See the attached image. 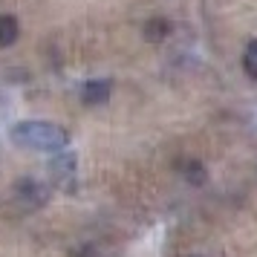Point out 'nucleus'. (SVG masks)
Returning a JSON list of instances; mask_svg holds the SVG:
<instances>
[{"mask_svg":"<svg viewBox=\"0 0 257 257\" xmlns=\"http://www.w3.org/2000/svg\"><path fill=\"white\" fill-rule=\"evenodd\" d=\"M168 32H171L168 21H148L145 24V41H151V44H162Z\"/></svg>","mask_w":257,"mask_h":257,"instance_id":"6","label":"nucleus"},{"mask_svg":"<svg viewBox=\"0 0 257 257\" xmlns=\"http://www.w3.org/2000/svg\"><path fill=\"white\" fill-rule=\"evenodd\" d=\"M185 179L191 182V185H202V182H205V168H202L199 162H188Z\"/></svg>","mask_w":257,"mask_h":257,"instance_id":"8","label":"nucleus"},{"mask_svg":"<svg viewBox=\"0 0 257 257\" xmlns=\"http://www.w3.org/2000/svg\"><path fill=\"white\" fill-rule=\"evenodd\" d=\"M243 70H245V75H248L251 81H257V41H251V44L245 47V52H243Z\"/></svg>","mask_w":257,"mask_h":257,"instance_id":"7","label":"nucleus"},{"mask_svg":"<svg viewBox=\"0 0 257 257\" xmlns=\"http://www.w3.org/2000/svg\"><path fill=\"white\" fill-rule=\"evenodd\" d=\"M12 142L26 151L58 153L70 145V133L52 121H18L12 127Z\"/></svg>","mask_w":257,"mask_h":257,"instance_id":"1","label":"nucleus"},{"mask_svg":"<svg viewBox=\"0 0 257 257\" xmlns=\"http://www.w3.org/2000/svg\"><path fill=\"white\" fill-rule=\"evenodd\" d=\"M110 90H113V84L107 81V78L87 81L81 87V101L84 104H104L107 98H110Z\"/></svg>","mask_w":257,"mask_h":257,"instance_id":"4","label":"nucleus"},{"mask_svg":"<svg viewBox=\"0 0 257 257\" xmlns=\"http://www.w3.org/2000/svg\"><path fill=\"white\" fill-rule=\"evenodd\" d=\"M49 176H52L55 185L70 188L72 179H75V156L58 151V156H52V162H49Z\"/></svg>","mask_w":257,"mask_h":257,"instance_id":"3","label":"nucleus"},{"mask_svg":"<svg viewBox=\"0 0 257 257\" xmlns=\"http://www.w3.org/2000/svg\"><path fill=\"white\" fill-rule=\"evenodd\" d=\"M21 35V29H18V21H15L12 15H0V47H12L15 41Z\"/></svg>","mask_w":257,"mask_h":257,"instance_id":"5","label":"nucleus"},{"mask_svg":"<svg viewBox=\"0 0 257 257\" xmlns=\"http://www.w3.org/2000/svg\"><path fill=\"white\" fill-rule=\"evenodd\" d=\"M47 199H49V191H47V185H41L38 179H21V182L15 185V202L24 211L41 208Z\"/></svg>","mask_w":257,"mask_h":257,"instance_id":"2","label":"nucleus"}]
</instances>
